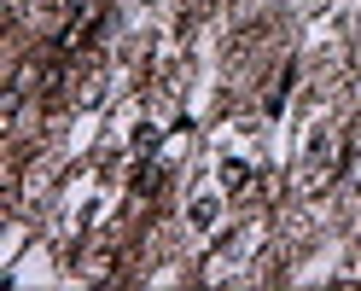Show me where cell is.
<instances>
[{
	"instance_id": "obj_2",
	"label": "cell",
	"mask_w": 361,
	"mask_h": 291,
	"mask_svg": "<svg viewBox=\"0 0 361 291\" xmlns=\"http://www.w3.org/2000/svg\"><path fill=\"white\" fill-rule=\"evenodd\" d=\"M245 175H251L245 163H221V181H228V187H245Z\"/></svg>"
},
{
	"instance_id": "obj_1",
	"label": "cell",
	"mask_w": 361,
	"mask_h": 291,
	"mask_svg": "<svg viewBox=\"0 0 361 291\" xmlns=\"http://www.w3.org/2000/svg\"><path fill=\"white\" fill-rule=\"evenodd\" d=\"M216 221V198H192V228H210Z\"/></svg>"
}]
</instances>
